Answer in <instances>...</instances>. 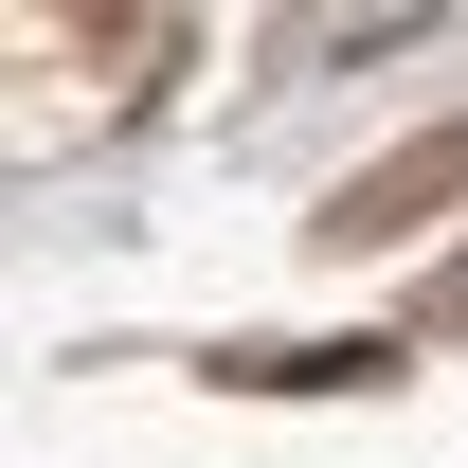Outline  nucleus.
<instances>
[{"label": "nucleus", "instance_id": "nucleus-1", "mask_svg": "<svg viewBox=\"0 0 468 468\" xmlns=\"http://www.w3.org/2000/svg\"><path fill=\"white\" fill-rule=\"evenodd\" d=\"M432 198H468V126H414L397 163H360L343 198H324V234H343V252H360V234H414V217H432Z\"/></svg>", "mask_w": 468, "mask_h": 468}, {"label": "nucleus", "instance_id": "nucleus-2", "mask_svg": "<svg viewBox=\"0 0 468 468\" xmlns=\"http://www.w3.org/2000/svg\"><path fill=\"white\" fill-rule=\"evenodd\" d=\"M451 306H468V289H451Z\"/></svg>", "mask_w": 468, "mask_h": 468}]
</instances>
